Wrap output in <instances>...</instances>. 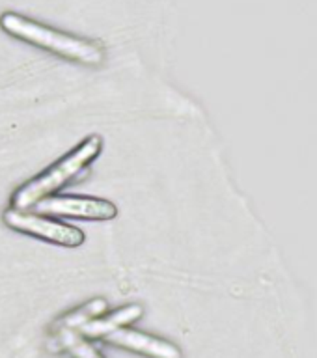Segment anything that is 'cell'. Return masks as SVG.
<instances>
[{
	"label": "cell",
	"mask_w": 317,
	"mask_h": 358,
	"mask_svg": "<svg viewBox=\"0 0 317 358\" xmlns=\"http://www.w3.org/2000/svg\"><path fill=\"white\" fill-rule=\"evenodd\" d=\"M4 224L8 228L15 229L19 234L32 235L36 239L47 241L52 245L66 246V248H77L84 243V234L75 226L55 220V218L41 215L36 211H21V209H6Z\"/></svg>",
	"instance_id": "obj_3"
},
{
	"label": "cell",
	"mask_w": 317,
	"mask_h": 358,
	"mask_svg": "<svg viewBox=\"0 0 317 358\" xmlns=\"http://www.w3.org/2000/svg\"><path fill=\"white\" fill-rule=\"evenodd\" d=\"M103 150V138L99 134H90L88 138H84L77 148H73L67 155L50 164L47 170L30 179L21 189H17L11 194V207L28 211L32 209L39 200H43L47 196L56 194L67 183H71L99 157Z\"/></svg>",
	"instance_id": "obj_2"
},
{
	"label": "cell",
	"mask_w": 317,
	"mask_h": 358,
	"mask_svg": "<svg viewBox=\"0 0 317 358\" xmlns=\"http://www.w3.org/2000/svg\"><path fill=\"white\" fill-rule=\"evenodd\" d=\"M32 209L47 217L83 218V220H99V222L118 217V207L112 201L94 196L52 194L39 200Z\"/></svg>",
	"instance_id": "obj_4"
},
{
	"label": "cell",
	"mask_w": 317,
	"mask_h": 358,
	"mask_svg": "<svg viewBox=\"0 0 317 358\" xmlns=\"http://www.w3.org/2000/svg\"><path fill=\"white\" fill-rule=\"evenodd\" d=\"M103 341L112 347L127 349V351L144 355L148 358H183L181 349L172 341L162 340L159 336H151L142 330L129 329V327L106 334Z\"/></svg>",
	"instance_id": "obj_5"
},
{
	"label": "cell",
	"mask_w": 317,
	"mask_h": 358,
	"mask_svg": "<svg viewBox=\"0 0 317 358\" xmlns=\"http://www.w3.org/2000/svg\"><path fill=\"white\" fill-rule=\"evenodd\" d=\"M108 312V304L105 299H92V301L84 302L83 306L75 308L71 312L64 313L62 317H58L50 327V334H64V332H77L80 327L90 323L92 319L99 317L103 313Z\"/></svg>",
	"instance_id": "obj_7"
},
{
	"label": "cell",
	"mask_w": 317,
	"mask_h": 358,
	"mask_svg": "<svg viewBox=\"0 0 317 358\" xmlns=\"http://www.w3.org/2000/svg\"><path fill=\"white\" fill-rule=\"evenodd\" d=\"M52 341L58 343V351L67 352L71 358H105L90 340H84L75 332L52 334Z\"/></svg>",
	"instance_id": "obj_8"
},
{
	"label": "cell",
	"mask_w": 317,
	"mask_h": 358,
	"mask_svg": "<svg viewBox=\"0 0 317 358\" xmlns=\"http://www.w3.org/2000/svg\"><path fill=\"white\" fill-rule=\"evenodd\" d=\"M142 315H144V308L140 304H127V306L118 308L114 312H106L99 317L92 319L90 323L80 327L75 334L90 341L103 340L106 334H111L114 330L136 323Z\"/></svg>",
	"instance_id": "obj_6"
},
{
	"label": "cell",
	"mask_w": 317,
	"mask_h": 358,
	"mask_svg": "<svg viewBox=\"0 0 317 358\" xmlns=\"http://www.w3.org/2000/svg\"><path fill=\"white\" fill-rule=\"evenodd\" d=\"M0 27L6 34L27 41L38 49L49 50L52 55L77 62L83 66H101L106 60V50L101 41L73 36L47 27L43 22L32 21L13 11H6L0 17Z\"/></svg>",
	"instance_id": "obj_1"
}]
</instances>
